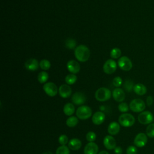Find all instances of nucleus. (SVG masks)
I'll use <instances>...</instances> for the list:
<instances>
[{
  "label": "nucleus",
  "mask_w": 154,
  "mask_h": 154,
  "mask_svg": "<svg viewBox=\"0 0 154 154\" xmlns=\"http://www.w3.org/2000/svg\"><path fill=\"white\" fill-rule=\"evenodd\" d=\"M74 53L77 60L81 62L87 61L90 55V51L88 48L84 45L78 46L75 48Z\"/></svg>",
  "instance_id": "nucleus-1"
},
{
  "label": "nucleus",
  "mask_w": 154,
  "mask_h": 154,
  "mask_svg": "<svg viewBox=\"0 0 154 154\" xmlns=\"http://www.w3.org/2000/svg\"><path fill=\"white\" fill-rule=\"evenodd\" d=\"M94 96L97 100L100 102H105L111 98V92L107 88L101 87L96 90Z\"/></svg>",
  "instance_id": "nucleus-2"
},
{
  "label": "nucleus",
  "mask_w": 154,
  "mask_h": 154,
  "mask_svg": "<svg viewBox=\"0 0 154 154\" xmlns=\"http://www.w3.org/2000/svg\"><path fill=\"white\" fill-rule=\"evenodd\" d=\"M135 122V120L134 117L129 113H123L119 117V123L123 127H131L134 125Z\"/></svg>",
  "instance_id": "nucleus-3"
},
{
  "label": "nucleus",
  "mask_w": 154,
  "mask_h": 154,
  "mask_svg": "<svg viewBox=\"0 0 154 154\" xmlns=\"http://www.w3.org/2000/svg\"><path fill=\"white\" fill-rule=\"evenodd\" d=\"M91 109L87 105H82L79 106L76 111V117L81 120L88 119L91 116Z\"/></svg>",
  "instance_id": "nucleus-4"
},
{
  "label": "nucleus",
  "mask_w": 154,
  "mask_h": 154,
  "mask_svg": "<svg viewBox=\"0 0 154 154\" xmlns=\"http://www.w3.org/2000/svg\"><path fill=\"white\" fill-rule=\"evenodd\" d=\"M129 108L135 112H141L146 108L144 102L141 99H134L129 104Z\"/></svg>",
  "instance_id": "nucleus-5"
},
{
  "label": "nucleus",
  "mask_w": 154,
  "mask_h": 154,
  "mask_svg": "<svg viewBox=\"0 0 154 154\" xmlns=\"http://www.w3.org/2000/svg\"><path fill=\"white\" fill-rule=\"evenodd\" d=\"M138 120L141 124L149 125L152 123L153 120V114L149 111H143L138 115Z\"/></svg>",
  "instance_id": "nucleus-6"
},
{
  "label": "nucleus",
  "mask_w": 154,
  "mask_h": 154,
  "mask_svg": "<svg viewBox=\"0 0 154 154\" xmlns=\"http://www.w3.org/2000/svg\"><path fill=\"white\" fill-rule=\"evenodd\" d=\"M118 66L122 70L129 71L132 67V63L128 57L123 56L119 59Z\"/></svg>",
  "instance_id": "nucleus-7"
},
{
  "label": "nucleus",
  "mask_w": 154,
  "mask_h": 154,
  "mask_svg": "<svg viewBox=\"0 0 154 154\" xmlns=\"http://www.w3.org/2000/svg\"><path fill=\"white\" fill-rule=\"evenodd\" d=\"M43 88L46 94L51 97L55 96L58 93V88L57 85L52 82H48L45 84Z\"/></svg>",
  "instance_id": "nucleus-8"
},
{
  "label": "nucleus",
  "mask_w": 154,
  "mask_h": 154,
  "mask_svg": "<svg viewBox=\"0 0 154 154\" xmlns=\"http://www.w3.org/2000/svg\"><path fill=\"white\" fill-rule=\"evenodd\" d=\"M117 63L112 59H109L104 63L103 66V72L106 74H112L116 70Z\"/></svg>",
  "instance_id": "nucleus-9"
},
{
  "label": "nucleus",
  "mask_w": 154,
  "mask_h": 154,
  "mask_svg": "<svg viewBox=\"0 0 154 154\" xmlns=\"http://www.w3.org/2000/svg\"><path fill=\"white\" fill-rule=\"evenodd\" d=\"M147 143V135L146 134L140 132L138 133L135 137L134 143L138 147H144Z\"/></svg>",
  "instance_id": "nucleus-10"
},
{
  "label": "nucleus",
  "mask_w": 154,
  "mask_h": 154,
  "mask_svg": "<svg viewBox=\"0 0 154 154\" xmlns=\"http://www.w3.org/2000/svg\"><path fill=\"white\" fill-rule=\"evenodd\" d=\"M72 102L77 105H81L84 104L86 101V97L85 94L82 92H76L72 97Z\"/></svg>",
  "instance_id": "nucleus-11"
},
{
  "label": "nucleus",
  "mask_w": 154,
  "mask_h": 154,
  "mask_svg": "<svg viewBox=\"0 0 154 154\" xmlns=\"http://www.w3.org/2000/svg\"><path fill=\"white\" fill-rule=\"evenodd\" d=\"M103 145L108 150H114L116 147L115 138L111 135H106L103 139Z\"/></svg>",
  "instance_id": "nucleus-12"
},
{
  "label": "nucleus",
  "mask_w": 154,
  "mask_h": 154,
  "mask_svg": "<svg viewBox=\"0 0 154 154\" xmlns=\"http://www.w3.org/2000/svg\"><path fill=\"white\" fill-rule=\"evenodd\" d=\"M99 150L98 146L94 142H89L84 149V154H97Z\"/></svg>",
  "instance_id": "nucleus-13"
},
{
  "label": "nucleus",
  "mask_w": 154,
  "mask_h": 154,
  "mask_svg": "<svg viewBox=\"0 0 154 154\" xmlns=\"http://www.w3.org/2000/svg\"><path fill=\"white\" fill-rule=\"evenodd\" d=\"M58 93L63 98H67L72 94V88L67 84H63L58 88Z\"/></svg>",
  "instance_id": "nucleus-14"
},
{
  "label": "nucleus",
  "mask_w": 154,
  "mask_h": 154,
  "mask_svg": "<svg viewBox=\"0 0 154 154\" xmlns=\"http://www.w3.org/2000/svg\"><path fill=\"white\" fill-rule=\"evenodd\" d=\"M114 99L119 102H123L125 99V93L124 91L120 88H116L112 93Z\"/></svg>",
  "instance_id": "nucleus-15"
},
{
  "label": "nucleus",
  "mask_w": 154,
  "mask_h": 154,
  "mask_svg": "<svg viewBox=\"0 0 154 154\" xmlns=\"http://www.w3.org/2000/svg\"><path fill=\"white\" fill-rule=\"evenodd\" d=\"M67 68L68 70L72 73L75 74L79 72L80 70V65L75 60H69L67 63Z\"/></svg>",
  "instance_id": "nucleus-16"
},
{
  "label": "nucleus",
  "mask_w": 154,
  "mask_h": 154,
  "mask_svg": "<svg viewBox=\"0 0 154 154\" xmlns=\"http://www.w3.org/2000/svg\"><path fill=\"white\" fill-rule=\"evenodd\" d=\"M105 119V114L102 111L95 112L92 116V122L94 125H101Z\"/></svg>",
  "instance_id": "nucleus-17"
},
{
  "label": "nucleus",
  "mask_w": 154,
  "mask_h": 154,
  "mask_svg": "<svg viewBox=\"0 0 154 154\" xmlns=\"http://www.w3.org/2000/svg\"><path fill=\"white\" fill-rule=\"evenodd\" d=\"M38 62L35 58H30L25 63V68L30 71H35L38 67Z\"/></svg>",
  "instance_id": "nucleus-18"
},
{
  "label": "nucleus",
  "mask_w": 154,
  "mask_h": 154,
  "mask_svg": "<svg viewBox=\"0 0 154 154\" xmlns=\"http://www.w3.org/2000/svg\"><path fill=\"white\" fill-rule=\"evenodd\" d=\"M120 124L116 122H112L109 123L108 127V132L110 135H117L120 131Z\"/></svg>",
  "instance_id": "nucleus-19"
},
{
  "label": "nucleus",
  "mask_w": 154,
  "mask_h": 154,
  "mask_svg": "<svg viewBox=\"0 0 154 154\" xmlns=\"http://www.w3.org/2000/svg\"><path fill=\"white\" fill-rule=\"evenodd\" d=\"M82 146V143L78 138H72L68 143V147L72 150H78Z\"/></svg>",
  "instance_id": "nucleus-20"
},
{
  "label": "nucleus",
  "mask_w": 154,
  "mask_h": 154,
  "mask_svg": "<svg viewBox=\"0 0 154 154\" xmlns=\"http://www.w3.org/2000/svg\"><path fill=\"white\" fill-rule=\"evenodd\" d=\"M133 90L137 94L140 95V96H142V95H144L146 93L147 88L143 84L138 83V84H135L134 86Z\"/></svg>",
  "instance_id": "nucleus-21"
},
{
  "label": "nucleus",
  "mask_w": 154,
  "mask_h": 154,
  "mask_svg": "<svg viewBox=\"0 0 154 154\" xmlns=\"http://www.w3.org/2000/svg\"><path fill=\"white\" fill-rule=\"evenodd\" d=\"M75 106L71 103H67L63 107L64 113L68 116H71L75 112Z\"/></svg>",
  "instance_id": "nucleus-22"
},
{
  "label": "nucleus",
  "mask_w": 154,
  "mask_h": 154,
  "mask_svg": "<svg viewBox=\"0 0 154 154\" xmlns=\"http://www.w3.org/2000/svg\"><path fill=\"white\" fill-rule=\"evenodd\" d=\"M78 123V117L76 116H70L66 122V124L70 128H73L76 126Z\"/></svg>",
  "instance_id": "nucleus-23"
},
{
  "label": "nucleus",
  "mask_w": 154,
  "mask_h": 154,
  "mask_svg": "<svg viewBox=\"0 0 154 154\" xmlns=\"http://www.w3.org/2000/svg\"><path fill=\"white\" fill-rule=\"evenodd\" d=\"M76 80H77V76L73 73L69 74L65 78V81L69 85H72L75 84Z\"/></svg>",
  "instance_id": "nucleus-24"
},
{
  "label": "nucleus",
  "mask_w": 154,
  "mask_h": 154,
  "mask_svg": "<svg viewBox=\"0 0 154 154\" xmlns=\"http://www.w3.org/2000/svg\"><path fill=\"white\" fill-rule=\"evenodd\" d=\"M49 78V75H48V73L45 71H42V72H40L38 75V76H37V79H38V81L43 84V83H45V82L47 81V80Z\"/></svg>",
  "instance_id": "nucleus-25"
},
{
  "label": "nucleus",
  "mask_w": 154,
  "mask_h": 154,
  "mask_svg": "<svg viewBox=\"0 0 154 154\" xmlns=\"http://www.w3.org/2000/svg\"><path fill=\"white\" fill-rule=\"evenodd\" d=\"M55 154H70L69 147L66 145H61L57 148Z\"/></svg>",
  "instance_id": "nucleus-26"
},
{
  "label": "nucleus",
  "mask_w": 154,
  "mask_h": 154,
  "mask_svg": "<svg viewBox=\"0 0 154 154\" xmlns=\"http://www.w3.org/2000/svg\"><path fill=\"white\" fill-rule=\"evenodd\" d=\"M39 66L42 70H47L51 67V63L46 59L42 60L39 63Z\"/></svg>",
  "instance_id": "nucleus-27"
},
{
  "label": "nucleus",
  "mask_w": 154,
  "mask_h": 154,
  "mask_svg": "<svg viewBox=\"0 0 154 154\" xmlns=\"http://www.w3.org/2000/svg\"><path fill=\"white\" fill-rule=\"evenodd\" d=\"M146 134L150 138H154V123L149 124L146 129Z\"/></svg>",
  "instance_id": "nucleus-28"
},
{
  "label": "nucleus",
  "mask_w": 154,
  "mask_h": 154,
  "mask_svg": "<svg viewBox=\"0 0 154 154\" xmlns=\"http://www.w3.org/2000/svg\"><path fill=\"white\" fill-rule=\"evenodd\" d=\"M122 54V52L121 50L119 48H113L110 52V57L112 58V59H116L120 57Z\"/></svg>",
  "instance_id": "nucleus-29"
},
{
  "label": "nucleus",
  "mask_w": 154,
  "mask_h": 154,
  "mask_svg": "<svg viewBox=\"0 0 154 154\" xmlns=\"http://www.w3.org/2000/svg\"><path fill=\"white\" fill-rule=\"evenodd\" d=\"M134 83L133 82L130 80V79H128L126 80L125 82H124V84H123V87L128 92H130L131 91L133 88H134Z\"/></svg>",
  "instance_id": "nucleus-30"
},
{
  "label": "nucleus",
  "mask_w": 154,
  "mask_h": 154,
  "mask_svg": "<svg viewBox=\"0 0 154 154\" xmlns=\"http://www.w3.org/2000/svg\"><path fill=\"white\" fill-rule=\"evenodd\" d=\"M76 42L75 40H74L73 38H68L66 41V43H65L66 48H67L70 49H72L75 48L76 46Z\"/></svg>",
  "instance_id": "nucleus-31"
},
{
  "label": "nucleus",
  "mask_w": 154,
  "mask_h": 154,
  "mask_svg": "<svg viewBox=\"0 0 154 154\" xmlns=\"http://www.w3.org/2000/svg\"><path fill=\"white\" fill-rule=\"evenodd\" d=\"M86 140L88 141V142H93L96 140V134L92 131L88 132L87 134H86Z\"/></svg>",
  "instance_id": "nucleus-32"
},
{
  "label": "nucleus",
  "mask_w": 154,
  "mask_h": 154,
  "mask_svg": "<svg viewBox=\"0 0 154 154\" xmlns=\"http://www.w3.org/2000/svg\"><path fill=\"white\" fill-rule=\"evenodd\" d=\"M129 106L126 103L122 102L118 106L119 110L122 112H126L129 110Z\"/></svg>",
  "instance_id": "nucleus-33"
},
{
  "label": "nucleus",
  "mask_w": 154,
  "mask_h": 154,
  "mask_svg": "<svg viewBox=\"0 0 154 154\" xmlns=\"http://www.w3.org/2000/svg\"><path fill=\"white\" fill-rule=\"evenodd\" d=\"M58 142L61 145H66L68 142V137L65 134L61 135L58 138Z\"/></svg>",
  "instance_id": "nucleus-34"
},
{
  "label": "nucleus",
  "mask_w": 154,
  "mask_h": 154,
  "mask_svg": "<svg viewBox=\"0 0 154 154\" xmlns=\"http://www.w3.org/2000/svg\"><path fill=\"white\" fill-rule=\"evenodd\" d=\"M112 84L115 87L118 88L122 84V79L120 76H116L113 79Z\"/></svg>",
  "instance_id": "nucleus-35"
},
{
  "label": "nucleus",
  "mask_w": 154,
  "mask_h": 154,
  "mask_svg": "<svg viewBox=\"0 0 154 154\" xmlns=\"http://www.w3.org/2000/svg\"><path fill=\"white\" fill-rule=\"evenodd\" d=\"M137 149L134 146H130L126 149V154H137Z\"/></svg>",
  "instance_id": "nucleus-36"
},
{
  "label": "nucleus",
  "mask_w": 154,
  "mask_h": 154,
  "mask_svg": "<svg viewBox=\"0 0 154 154\" xmlns=\"http://www.w3.org/2000/svg\"><path fill=\"white\" fill-rule=\"evenodd\" d=\"M153 102V97L151 96H148L146 98V103L148 106H150Z\"/></svg>",
  "instance_id": "nucleus-37"
},
{
  "label": "nucleus",
  "mask_w": 154,
  "mask_h": 154,
  "mask_svg": "<svg viewBox=\"0 0 154 154\" xmlns=\"http://www.w3.org/2000/svg\"><path fill=\"white\" fill-rule=\"evenodd\" d=\"M114 151L115 154H122L123 153V150H122V147H116L114 149Z\"/></svg>",
  "instance_id": "nucleus-38"
},
{
  "label": "nucleus",
  "mask_w": 154,
  "mask_h": 154,
  "mask_svg": "<svg viewBox=\"0 0 154 154\" xmlns=\"http://www.w3.org/2000/svg\"><path fill=\"white\" fill-rule=\"evenodd\" d=\"M98 154H109V153H108V152H106L105 150H102V151L100 152Z\"/></svg>",
  "instance_id": "nucleus-39"
},
{
  "label": "nucleus",
  "mask_w": 154,
  "mask_h": 154,
  "mask_svg": "<svg viewBox=\"0 0 154 154\" xmlns=\"http://www.w3.org/2000/svg\"><path fill=\"white\" fill-rule=\"evenodd\" d=\"M42 154H52V153L51 152L48 151V152H44V153H43Z\"/></svg>",
  "instance_id": "nucleus-40"
}]
</instances>
